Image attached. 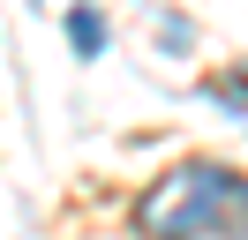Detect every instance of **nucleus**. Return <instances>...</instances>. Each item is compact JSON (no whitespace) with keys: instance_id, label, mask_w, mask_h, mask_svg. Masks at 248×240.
<instances>
[{"instance_id":"nucleus-1","label":"nucleus","mask_w":248,"mask_h":240,"mask_svg":"<svg viewBox=\"0 0 248 240\" xmlns=\"http://www.w3.org/2000/svg\"><path fill=\"white\" fill-rule=\"evenodd\" d=\"M136 233L143 240H241L248 233V180L233 165H173L166 180L136 195Z\"/></svg>"},{"instance_id":"nucleus-2","label":"nucleus","mask_w":248,"mask_h":240,"mask_svg":"<svg viewBox=\"0 0 248 240\" xmlns=\"http://www.w3.org/2000/svg\"><path fill=\"white\" fill-rule=\"evenodd\" d=\"M203 98H211V105H226V113H241V120H248V60H233L226 75H203Z\"/></svg>"},{"instance_id":"nucleus-3","label":"nucleus","mask_w":248,"mask_h":240,"mask_svg":"<svg viewBox=\"0 0 248 240\" xmlns=\"http://www.w3.org/2000/svg\"><path fill=\"white\" fill-rule=\"evenodd\" d=\"M68 45H76L83 60H98L106 53V15L98 8H68Z\"/></svg>"},{"instance_id":"nucleus-4","label":"nucleus","mask_w":248,"mask_h":240,"mask_svg":"<svg viewBox=\"0 0 248 240\" xmlns=\"http://www.w3.org/2000/svg\"><path fill=\"white\" fill-rule=\"evenodd\" d=\"M241 240H248V233H241Z\"/></svg>"}]
</instances>
